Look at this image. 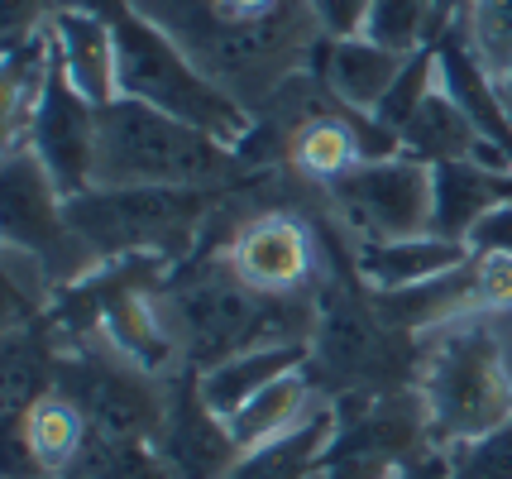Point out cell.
Returning a JSON list of instances; mask_svg holds the SVG:
<instances>
[{
    "instance_id": "d6986e66",
    "label": "cell",
    "mask_w": 512,
    "mask_h": 479,
    "mask_svg": "<svg viewBox=\"0 0 512 479\" xmlns=\"http://www.w3.org/2000/svg\"><path fill=\"white\" fill-rule=\"evenodd\" d=\"M53 34L34 29L29 39L5 48V63H0V115H5V149H24L29 139V125H34V111L44 101V87L53 77Z\"/></svg>"
},
{
    "instance_id": "836d02e7",
    "label": "cell",
    "mask_w": 512,
    "mask_h": 479,
    "mask_svg": "<svg viewBox=\"0 0 512 479\" xmlns=\"http://www.w3.org/2000/svg\"><path fill=\"white\" fill-rule=\"evenodd\" d=\"M63 479H82V475H63Z\"/></svg>"
},
{
    "instance_id": "484cf974",
    "label": "cell",
    "mask_w": 512,
    "mask_h": 479,
    "mask_svg": "<svg viewBox=\"0 0 512 479\" xmlns=\"http://www.w3.org/2000/svg\"><path fill=\"white\" fill-rule=\"evenodd\" d=\"M436 87H441V63H436V44H426V48H417V53L407 58V68H402V77L388 87V96L379 101L374 120H379L383 130H393V135L402 139L407 120L422 111V101L436 92Z\"/></svg>"
},
{
    "instance_id": "3957f363",
    "label": "cell",
    "mask_w": 512,
    "mask_h": 479,
    "mask_svg": "<svg viewBox=\"0 0 512 479\" xmlns=\"http://www.w3.org/2000/svg\"><path fill=\"white\" fill-rule=\"evenodd\" d=\"M312 374L326 398L407 393L422 384L426 336H412L374 307V293L350 269L316 278L312 288Z\"/></svg>"
},
{
    "instance_id": "83f0119b",
    "label": "cell",
    "mask_w": 512,
    "mask_h": 479,
    "mask_svg": "<svg viewBox=\"0 0 512 479\" xmlns=\"http://www.w3.org/2000/svg\"><path fill=\"white\" fill-rule=\"evenodd\" d=\"M450 456V479H512V417L498 432L479 436L469 446H455Z\"/></svg>"
},
{
    "instance_id": "4316f807",
    "label": "cell",
    "mask_w": 512,
    "mask_h": 479,
    "mask_svg": "<svg viewBox=\"0 0 512 479\" xmlns=\"http://www.w3.org/2000/svg\"><path fill=\"white\" fill-rule=\"evenodd\" d=\"M465 34L493 77H512V0H465Z\"/></svg>"
},
{
    "instance_id": "30bf717a",
    "label": "cell",
    "mask_w": 512,
    "mask_h": 479,
    "mask_svg": "<svg viewBox=\"0 0 512 479\" xmlns=\"http://www.w3.org/2000/svg\"><path fill=\"white\" fill-rule=\"evenodd\" d=\"M340 226L350 240H412L431 230L436 216V178L431 163L412 154L393 159H369L326 183Z\"/></svg>"
},
{
    "instance_id": "603a6c76",
    "label": "cell",
    "mask_w": 512,
    "mask_h": 479,
    "mask_svg": "<svg viewBox=\"0 0 512 479\" xmlns=\"http://www.w3.org/2000/svg\"><path fill=\"white\" fill-rule=\"evenodd\" d=\"M15 432V427H10ZM24 441H29V451L39 456V465H44L48 475L63 479L72 465H77V456H82V446H87V432L91 422L82 417V412L67 403L63 393H48L39 408L29 412L20 422Z\"/></svg>"
},
{
    "instance_id": "9c48e42d",
    "label": "cell",
    "mask_w": 512,
    "mask_h": 479,
    "mask_svg": "<svg viewBox=\"0 0 512 479\" xmlns=\"http://www.w3.org/2000/svg\"><path fill=\"white\" fill-rule=\"evenodd\" d=\"M53 393H63L96 432L120 436H158L168 412V384H158V374L115 355L106 341L63 345Z\"/></svg>"
},
{
    "instance_id": "7402d4cb",
    "label": "cell",
    "mask_w": 512,
    "mask_h": 479,
    "mask_svg": "<svg viewBox=\"0 0 512 479\" xmlns=\"http://www.w3.org/2000/svg\"><path fill=\"white\" fill-rule=\"evenodd\" d=\"M331 432H335V403H316L312 417L292 432L273 436L264 446H254L240 456V465L230 470V479H312L321 475V456L331 446Z\"/></svg>"
},
{
    "instance_id": "d6a6232c",
    "label": "cell",
    "mask_w": 512,
    "mask_h": 479,
    "mask_svg": "<svg viewBox=\"0 0 512 479\" xmlns=\"http://www.w3.org/2000/svg\"><path fill=\"white\" fill-rule=\"evenodd\" d=\"M493 82H498V96H503V106L512 115V77H493Z\"/></svg>"
},
{
    "instance_id": "8fae6325",
    "label": "cell",
    "mask_w": 512,
    "mask_h": 479,
    "mask_svg": "<svg viewBox=\"0 0 512 479\" xmlns=\"http://www.w3.org/2000/svg\"><path fill=\"white\" fill-rule=\"evenodd\" d=\"M96 139H101V106L87 101L53 63L24 149H34V159L48 168V178L58 183L63 197H82L96 187Z\"/></svg>"
},
{
    "instance_id": "e575fe53",
    "label": "cell",
    "mask_w": 512,
    "mask_h": 479,
    "mask_svg": "<svg viewBox=\"0 0 512 479\" xmlns=\"http://www.w3.org/2000/svg\"><path fill=\"white\" fill-rule=\"evenodd\" d=\"M508 350H512V331H508Z\"/></svg>"
},
{
    "instance_id": "7c38bea8",
    "label": "cell",
    "mask_w": 512,
    "mask_h": 479,
    "mask_svg": "<svg viewBox=\"0 0 512 479\" xmlns=\"http://www.w3.org/2000/svg\"><path fill=\"white\" fill-rule=\"evenodd\" d=\"M158 456L168 465V479H230L240 465V446L225 427V417L201 393V369L182 365L168 379V412L158 427Z\"/></svg>"
},
{
    "instance_id": "4dcf8cb0",
    "label": "cell",
    "mask_w": 512,
    "mask_h": 479,
    "mask_svg": "<svg viewBox=\"0 0 512 479\" xmlns=\"http://www.w3.org/2000/svg\"><path fill=\"white\" fill-rule=\"evenodd\" d=\"M469 250L474 254H512V202L498 206V211H489V216L474 226Z\"/></svg>"
},
{
    "instance_id": "2e32d148",
    "label": "cell",
    "mask_w": 512,
    "mask_h": 479,
    "mask_svg": "<svg viewBox=\"0 0 512 479\" xmlns=\"http://www.w3.org/2000/svg\"><path fill=\"white\" fill-rule=\"evenodd\" d=\"M407 58L412 53H398V48H383L369 34H355V39H326L316 48L312 72L331 87L340 106L374 115L379 101L388 96V87L402 77Z\"/></svg>"
},
{
    "instance_id": "cb8c5ba5",
    "label": "cell",
    "mask_w": 512,
    "mask_h": 479,
    "mask_svg": "<svg viewBox=\"0 0 512 479\" xmlns=\"http://www.w3.org/2000/svg\"><path fill=\"white\" fill-rule=\"evenodd\" d=\"M67 475L82 479H168V465L158 456L154 436H120V432H87V446Z\"/></svg>"
},
{
    "instance_id": "ba28073f",
    "label": "cell",
    "mask_w": 512,
    "mask_h": 479,
    "mask_svg": "<svg viewBox=\"0 0 512 479\" xmlns=\"http://www.w3.org/2000/svg\"><path fill=\"white\" fill-rule=\"evenodd\" d=\"M0 216H5V250L39 259V269L53 278V288H67L87 278L101 259L67 221V197L48 178V168L34 159V149H5L0 173Z\"/></svg>"
},
{
    "instance_id": "f1b7e54d",
    "label": "cell",
    "mask_w": 512,
    "mask_h": 479,
    "mask_svg": "<svg viewBox=\"0 0 512 479\" xmlns=\"http://www.w3.org/2000/svg\"><path fill=\"white\" fill-rule=\"evenodd\" d=\"M369 10H374V0H312V15L326 39H355V34H364Z\"/></svg>"
},
{
    "instance_id": "ffe728a7",
    "label": "cell",
    "mask_w": 512,
    "mask_h": 479,
    "mask_svg": "<svg viewBox=\"0 0 512 479\" xmlns=\"http://www.w3.org/2000/svg\"><path fill=\"white\" fill-rule=\"evenodd\" d=\"M307 365H312V341H283V345H264V350H245V355H235L225 365L206 369L201 374V393H206V403L221 417H235L254 393H264L283 374Z\"/></svg>"
},
{
    "instance_id": "e0dca14e",
    "label": "cell",
    "mask_w": 512,
    "mask_h": 479,
    "mask_svg": "<svg viewBox=\"0 0 512 479\" xmlns=\"http://www.w3.org/2000/svg\"><path fill=\"white\" fill-rule=\"evenodd\" d=\"M402 154H412V159L422 163H450V159H474V163H489V168H508L512 163L503 149H493L489 139L479 135V125L469 120V111L446 92V87H436V92L422 101V111L407 120V130H402Z\"/></svg>"
},
{
    "instance_id": "5b68a950",
    "label": "cell",
    "mask_w": 512,
    "mask_h": 479,
    "mask_svg": "<svg viewBox=\"0 0 512 479\" xmlns=\"http://www.w3.org/2000/svg\"><path fill=\"white\" fill-rule=\"evenodd\" d=\"M508 336L493 326V317L455 321L446 331L426 336L422 393L431 446L455 451L479 436L498 432L512 417V369Z\"/></svg>"
},
{
    "instance_id": "7a4b0ae2",
    "label": "cell",
    "mask_w": 512,
    "mask_h": 479,
    "mask_svg": "<svg viewBox=\"0 0 512 479\" xmlns=\"http://www.w3.org/2000/svg\"><path fill=\"white\" fill-rule=\"evenodd\" d=\"M158 312L173 326L182 365L216 369L245 350L312 336V297L254 293L230 264H216L206 250H192L158 288Z\"/></svg>"
},
{
    "instance_id": "5bb4252c",
    "label": "cell",
    "mask_w": 512,
    "mask_h": 479,
    "mask_svg": "<svg viewBox=\"0 0 512 479\" xmlns=\"http://www.w3.org/2000/svg\"><path fill=\"white\" fill-rule=\"evenodd\" d=\"M345 254H350V269L369 293H393V288H412V283L460 269L474 250L465 240H446V235L426 230L412 240H350Z\"/></svg>"
},
{
    "instance_id": "8992f818",
    "label": "cell",
    "mask_w": 512,
    "mask_h": 479,
    "mask_svg": "<svg viewBox=\"0 0 512 479\" xmlns=\"http://www.w3.org/2000/svg\"><path fill=\"white\" fill-rule=\"evenodd\" d=\"M230 192L240 187H91L67 197V221L96 259L163 254L182 264Z\"/></svg>"
},
{
    "instance_id": "4fadbf2b",
    "label": "cell",
    "mask_w": 512,
    "mask_h": 479,
    "mask_svg": "<svg viewBox=\"0 0 512 479\" xmlns=\"http://www.w3.org/2000/svg\"><path fill=\"white\" fill-rule=\"evenodd\" d=\"M225 264L245 278L254 293L302 297L316 288V235L292 211H264L235 230Z\"/></svg>"
},
{
    "instance_id": "d4e9b609",
    "label": "cell",
    "mask_w": 512,
    "mask_h": 479,
    "mask_svg": "<svg viewBox=\"0 0 512 479\" xmlns=\"http://www.w3.org/2000/svg\"><path fill=\"white\" fill-rule=\"evenodd\" d=\"M455 20L446 0H374L364 34L379 39L383 48H398V53H417V48L436 44V34Z\"/></svg>"
},
{
    "instance_id": "277c9868",
    "label": "cell",
    "mask_w": 512,
    "mask_h": 479,
    "mask_svg": "<svg viewBox=\"0 0 512 479\" xmlns=\"http://www.w3.org/2000/svg\"><path fill=\"white\" fill-rule=\"evenodd\" d=\"M259 168L225 139L206 135L178 115L115 96L101 106L96 187H249Z\"/></svg>"
},
{
    "instance_id": "52a82bcc",
    "label": "cell",
    "mask_w": 512,
    "mask_h": 479,
    "mask_svg": "<svg viewBox=\"0 0 512 479\" xmlns=\"http://www.w3.org/2000/svg\"><path fill=\"white\" fill-rule=\"evenodd\" d=\"M335 403V432L321 456V479H398L412 460L431 456V422L417 388L350 393Z\"/></svg>"
},
{
    "instance_id": "9a60e30c",
    "label": "cell",
    "mask_w": 512,
    "mask_h": 479,
    "mask_svg": "<svg viewBox=\"0 0 512 479\" xmlns=\"http://www.w3.org/2000/svg\"><path fill=\"white\" fill-rule=\"evenodd\" d=\"M48 34H53V53H58V68L67 72V82L96 106H111L120 96L111 20L96 10H82V5H58L48 15Z\"/></svg>"
},
{
    "instance_id": "6da1fadb",
    "label": "cell",
    "mask_w": 512,
    "mask_h": 479,
    "mask_svg": "<svg viewBox=\"0 0 512 479\" xmlns=\"http://www.w3.org/2000/svg\"><path fill=\"white\" fill-rule=\"evenodd\" d=\"M173 44L259 115L326 44L312 0H130Z\"/></svg>"
},
{
    "instance_id": "44dd1931",
    "label": "cell",
    "mask_w": 512,
    "mask_h": 479,
    "mask_svg": "<svg viewBox=\"0 0 512 479\" xmlns=\"http://www.w3.org/2000/svg\"><path fill=\"white\" fill-rule=\"evenodd\" d=\"M316 403H326V393H321L312 365H307V369L283 374V379L268 384L264 393H254L235 417H225V427H230V436H235L240 451H254V446H264V441H273V436L302 427V422L312 417Z\"/></svg>"
},
{
    "instance_id": "f546056e",
    "label": "cell",
    "mask_w": 512,
    "mask_h": 479,
    "mask_svg": "<svg viewBox=\"0 0 512 479\" xmlns=\"http://www.w3.org/2000/svg\"><path fill=\"white\" fill-rule=\"evenodd\" d=\"M63 0H5V20H0V44H20L34 29H44L48 15L58 10Z\"/></svg>"
},
{
    "instance_id": "ac0fdd59",
    "label": "cell",
    "mask_w": 512,
    "mask_h": 479,
    "mask_svg": "<svg viewBox=\"0 0 512 479\" xmlns=\"http://www.w3.org/2000/svg\"><path fill=\"white\" fill-rule=\"evenodd\" d=\"M431 178H436V216H431V230L446 235V240H465L469 245L474 226L489 211L512 202L508 168H489V163H474V159H450V163H436Z\"/></svg>"
},
{
    "instance_id": "1f68e13d",
    "label": "cell",
    "mask_w": 512,
    "mask_h": 479,
    "mask_svg": "<svg viewBox=\"0 0 512 479\" xmlns=\"http://www.w3.org/2000/svg\"><path fill=\"white\" fill-rule=\"evenodd\" d=\"M398 479H450V456H446V451H431V456L412 460Z\"/></svg>"
}]
</instances>
